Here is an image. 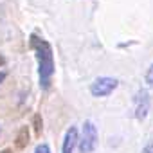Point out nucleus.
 <instances>
[{"instance_id":"f257e3e1","label":"nucleus","mask_w":153,"mask_h":153,"mask_svg":"<svg viewBox=\"0 0 153 153\" xmlns=\"http://www.w3.org/2000/svg\"><path fill=\"white\" fill-rule=\"evenodd\" d=\"M29 49L34 52L36 65H38V85L43 92H47L52 87L56 63H54V49L49 40L43 36L31 33L29 34Z\"/></svg>"},{"instance_id":"f03ea898","label":"nucleus","mask_w":153,"mask_h":153,"mask_svg":"<svg viewBox=\"0 0 153 153\" xmlns=\"http://www.w3.org/2000/svg\"><path fill=\"white\" fill-rule=\"evenodd\" d=\"M97 126L92 119H87L81 124V133H78V151L79 153H94L97 148Z\"/></svg>"},{"instance_id":"7ed1b4c3","label":"nucleus","mask_w":153,"mask_h":153,"mask_svg":"<svg viewBox=\"0 0 153 153\" xmlns=\"http://www.w3.org/2000/svg\"><path fill=\"white\" fill-rule=\"evenodd\" d=\"M119 87V79L117 78H112V76H99L96 78L88 90L92 94V97H108L110 94H114V90Z\"/></svg>"},{"instance_id":"20e7f679","label":"nucleus","mask_w":153,"mask_h":153,"mask_svg":"<svg viewBox=\"0 0 153 153\" xmlns=\"http://www.w3.org/2000/svg\"><path fill=\"white\" fill-rule=\"evenodd\" d=\"M149 108H151V96H149L148 88H139L133 94V117L139 123L146 121Z\"/></svg>"},{"instance_id":"39448f33","label":"nucleus","mask_w":153,"mask_h":153,"mask_svg":"<svg viewBox=\"0 0 153 153\" xmlns=\"http://www.w3.org/2000/svg\"><path fill=\"white\" fill-rule=\"evenodd\" d=\"M76 146H78V128L70 126L67 128L63 140H61V153H74Z\"/></svg>"},{"instance_id":"423d86ee","label":"nucleus","mask_w":153,"mask_h":153,"mask_svg":"<svg viewBox=\"0 0 153 153\" xmlns=\"http://www.w3.org/2000/svg\"><path fill=\"white\" fill-rule=\"evenodd\" d=\"M16 148L18 149H24L27 144H29V126H22L16 133Z\"/></svg>"},{"instance_id":"0eeeda50","label":"nucleus","mask_w":153,"mask_h":153,"mask_svg":"<svg viewBox=\"0 0 153 153\" xmlns=\"http://www.w3.org/2000/svg\"><path fill=\"white\" fill-rule=\"evenodd\" d=\"M33 126H34L36 135H40L42 130H43V121H42V115H40V114H34V117H33Z\"/></svg>"},{"instance_id":"6e6552de","label":"nucleus","mask_w":153,"mask_h":153,"mask_svg":"<svg viewBox=\"0 0 153 153\" xmlns=\"http://www.w3.org/2000/svg\"><path fill=\"white\" fill-rule=\"evenodd\" d=\"M144 81L148 87H153V61L149 63V67L146 68V74H144Z\"/></svg>"},{"instance_id":"1a4fd4ad","label":"nucleus","mask_w":153,"mask_h":153,"mask_svg":"<svg viewBox=\"0 0 153 153\" xmlns=\"http://www.w3.org/2000/svg\"><path fill=\"white\" fill-rule=\"evenodd\" d=\"M33 153H52V151H51V146H49L47 142H40V144L34 148Z\"/></svg>"},{"instance_id":"9d476101","label":"nucleus","mask_w":153,"mask_h":153,"mask_svg":"<svg viewBox=\"0 0 153 153\" xmlns=\"http://www.w3.org/2000/svg\"><path fill=\"white\" fill-rule=\"evenodd\" d=\"M140 153H153V139H151V140L142 148V149H140Z\"/></svg>"},{"instance_id":"9b49d317","label":"nucleus","mask_w":153,"mask_h":153,"mask_svg":"<svg viewBox=\"0 0 153 153\" xmlns=\"http://www.w3.org/2000/svg\"><path fill=\"white\" fill-rule=\"evenodd\" d=\"M6 78H7V70H2V68H0V83H4Z\"/></svg>"},{"instance_id":"f8f14e48","label":"nucleus","mask_w":153,"mask_h":153,"mask_svg":"<svg viewBox=\"0 0 153 153\" xmlns=\"http://www.w3.org/2000/svg\"><path fill=\"white\" fill-rule=\"evenodd\" d=\"M6 63H7L6 56H4V54H0V68H4V67H6Z\"/></svg>"},{"instance_id":"ddd939ff","label":"nucleus","mask_w":153,"mask_h":153,"mask_svg":"<svg viewBox=\"0 0 153 153\" xmlns=\"http://www.w3.org/2000/svg\"><path fill=\"white\" fill-rule=\"evenodd\" d=\"M0 153H13V149H11V148H6V149H2Z\"/></svg>"}]
</instances>
